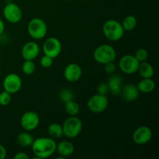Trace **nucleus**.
Masks as SVG:
<instances>
[{
    "instance_id": "nucleus-25",
    "label": "nucleus",
    "mask_w": 159,
    "mask_h": 159,
    "mask_svg": "<svg viewBox=\"0 0 159 159\" xmlns=\"http://www.w3.org/2000/svg\"><path fill=\"white\" fill-rule=\"evenodd\" d=\"M59 97H60L61 101L65 103V102H68V101L74 99L75 94L71 89H68V88H65L61 90Z\"/></svg>"
},
{
    "instance_id": "nucleus-8",
    "label": "nucleus",
    "mask_w": 159,
    "mask_h": 159,
    "mask_svg": "<svg viewBox=\"0 0 159 159\" xmlns=\"http://www.w3.org/2000/svg\"><path fill=\"white\" fill-rule=\"evenodd\" d=\"M42 49H43V52L44 55H47L48 57H51V58L54 59L58 57L60 55L61 52V43L60 40H58L57 37H48L43 42Z\"/></svg>"
},
{
    "instance_id": "nucleus-16",
    "label": "nucleus",
    "mask_w": 159,
    "mask_h": 159,
    "mask_svg": "<svg viewBox=\"0 0 159 159\" xmlns=\"http://www.w3.org/2000/svg\"><path fill=\"white\" fill-rule=\"evenodd\" d=\"M107 85L110 89V93L113 96H120L121 93V89L123 86V80L120 75L117 74L110 75L108 81H107Z\"/></svg>"
},
{
    "instance_id": "nucleus-12",
    "label": "nucleus",
    "mask_w": 159,
    "mask_h": 159,
    "mask_svg": "<svg viewBox=\"0 0 159 159\" xmlns=\"http://www.w3.org/2000/svg\"><path fill=\"white\" fill-rule=\"evenodd\" d=\"M153 133L152 129L148 126H140L137 127L132 134V140L138 145H144L151 141Z\"/></svg>"
},
{
    "instance_id": "nucleus-5",
    "label": "nucleus",
    "mask_w": 159,
    "mask_h": 159,
    "mask_svg": "<svg viewBox=\"0 0 159 159\" xmlns=\"http://www.w3.org/2000/svg\"><path fill=\"white\" fill-rule=\"evenodd\" d=\"M27 32L34 40H41L48 34V25L43 20L36 17L28 23Z\"/></svg>"
},
{
    "instance_id": "nucleus-27",
    "label": "nucleus",
    "mask_w": 159,
    "mask_h": 159,
    "mask_svg": "<svg viewBox=\"0 0 159 159\" xmlns=\"http://www.w3.org/2000/svg\"><path fill=\"white\" fill-rule=\"evenodd\" d=\"M12 98H11V94L6 91H2L0 93V105L3 106H8L10 103Z\"/></svg>"
},
{
    "instance_id": "nucleus-15",
    "label": "nucleus",
    "mask_w": 159,
    "mask_h": 159,
    "mask_svg": "<svg viewBox=\"0 0 159 159\" xmlns=\"http://www.w3.org/2000/svg\"><path fill=\"white\" fill-rule=\"evenodd\" d=\"M140 92L137 85L134 84L129 83L122 86L120 96L126 102H133L139 97Z\"/></svg>"
},
{
    "instance_id": "nucleus-10",
    "label": "nucleus",
    "mask_w": 159,
    "mask_h": 159,
    "mask_svg": "<svg viewBox=\"0 0 159 159\" xmlns=\"http://www.w3.org/2000/svg\"><path fill=\"white\" fill-rule=\"evenodd\" d=\"M3 88L9 93L15 94L22 88L23 81L21 77L16 73H9L3 79Z\"/></svg>"
},
{
    "instance_id": "nucleus-34",
    "label": "nucleus",
    "mask_w": 159,
    "mask_h": 159,
    "mask_svg": "<svg viewBox=\"0 0 159 159\" xmlns=\"http://www.w3.org/2000/svg\"><path fill=\"white\" fill-rule=\"evenodd\" d=\"M63 1H71V0H63Z\"/></svg>"
},
{
    "instance_id": "nucleus-28",
    "label": "nucleus",
    "mask_w": 159,
    "mask_h": 159,
    "mask_svg": "<svg viewBox=\"0 0 159 159\" xmlns=\"http://www.w3.org/2000/svg\"><path fill=\"white\" fill-rule=\"evenodd\" d=\"M40 64L43 68H49L54 64V59L51 58V57H48L47 55L42 56L40 60Z\"/></svg>"
},
{
    "instance_id": "nucleus-36",
    "label": "nucleus",
    "mask_w": 159,
    "mask_h": 159,
    "mask_svg": "<svg viewBox=\"0 0 159 159\" xmlns=\"http://www.w3.org/2000/svg\"><path fill=\"white\" fill-rule=\"evenodd\" d=\"M85 1H90V0H85Z\"/></svg>"
},
{
    "instance_id": "nucleus-7",
    "label": "nucleus",
    "mask_w": 159,
    "mask_h": 159,
    "mask_svg": "<svg viewBox=\"0 0 159 159\" xmlns=\"http://www.w3.org/2000/svg\"><path fill=\"white\" fill-rule=\"evenodd\" d=\"M2 13L6 21L12 24L18 23L23 19V10L16 3H7L3 8Z\"/></svg>"
},
{
    "instance_id": "nucleus-22",
    "label": "nucleus",
    "mask_w": 159,
    "mask_h": 159,
    "mask_svg": "<svg viewBox=\"0 0 159 159\" xmlns=\"http://www.w3.org/2000/svg\"><path fill=\"white\" fill-rule=\"evenodd\" d=\"M137 23H138V21H137L136 17L134 16L128 15L124 17L121 25H122L124 31H131L135 29Z\"/></svg>"
},
{
    "instance_id": "nucleus-24",
    "label": "nucleus",
    "mask_w": 159,
    "mask_h": 159,
    "mask_svg": "<svg viewBox=\"0 0 159 159\" xmlns=\"http://www.w3.org/2000/svg\"><path fill=\"white\" fill-rule=\"evenodd\" d=\"M36 70V65L34 61L30 60H25L23 62V65H22V71L25 75H30L35 72Z\"/></svg>"
},
{
    "instance_id": "nucleus-23",
    "label": "nucleus",
    "mask_w": 159,
    "mask_h": 159,
    "mask_svg": "<svg viewBox=\"0 0 159 159\" xmlns=\"http://www.w3.org/2000/svg\"><path fill=\"white\" fill-rule=\"evenodd\" d=\"M65 110L69 116H77L80 112V107L76 101L72 99L65 102Z\"/></svg>"
},
{
    "instance_id": "nucleus-13",
    "label": "nucleus",
    "mask_w": 159,
    "mask_h": 159,
    "mask_svg": "<svg viewBox=\"0 0 159 159\" xmlns=\"http://www.w3.org/2000/svg\"><path fill=\"white\" fill-rule=\"evenodd\" d=\"M82 69L79 64L70 63L64 70V78L68 82H76L81 79Z\"/></svg>"
},
{
    "instance_id": "nucleus-11",
    "label": "nucleus",
    "mask_w": 159,
    "mask_h": 159,
    "mask_svg": "<svg viewBox=\"0 0 159 159\" xmlns=\"http://www.w3.org/2000/svg\"><path fill=\"white\" fill-rule=\"evenodd\" d=\"M40 124V116L34 111H27L22 115L20 118V125L26 131L36 130Z\"/></svg>"
},
{
    "instance_id": "nucleus-31",
    "label": "nucleus",
    "mask_w": 159,
    "mask_h": 159,
    "mask_svg": "<svg viewBox=\"0 0 159 159\" xmlns=\"http://www.w3.org/2000/svg\"><path fill=\"white\" fill-rule=\"evenodd\" d=\"M14 159H29V155L24 152H20L16 154L13 157Z\"/></svg>"
},
{
    "instance_id": "nucleus-4",
    "label": "nucleus",
    "mask_w": 159,
    "mask_h": 159,
    "mask_svg": "<svg viewBox=\"0 0 159 159\" xmlns=\"http://www.w3.org/2000/svg\"><path fill=\"white\" fill-rule=\"evenodd\" d=\"M64 136L69 139L75 138L82 130V122L77 116H69L62 124Z\"/></svg>"
},
{
    "instance_id": "nucleus-18",
    "label": "nucleus",
    "mask_w": 159,
    "mask_h": 159,
    "mask_svg": "<svg viewBox=\"0 0 159 159\" xmlns=\"http://www.w3.org/2000/svg\"><path fill=\"white\" fill-rule=\"evenodd\" d=\"M138 90L140 93H151L155 90V82L152 78L148 79H144L143 78L141 81L137 85Z\"/></svg>"
},
{
    "instance_id": "nucleus-3",
    "label": "nucleus",
    "mask_w": 159,
    "mask_h": 159,
    "mask_svg": "<svg viewBox=\"0 0 159 159\" xmlns=\"http://www.w3.org/2000/svg\"><path fill=\"white\" fill-rule=\"evenodd\" d=\"M124 30L121 23L116 20H108L102 25V33L110 41H118L124 35Z\"/></svg>"
},
{
    "instance_id": "nucleus-9",
    "label": "nucleus",
    "mask_w": 159,
    "mask_h": 159,
    "mask_svg": "<svg viewBox=\"0 0 159 159\" xmlns=\"http://www.w3.org/2000/svg\"><path fill=\"white\" fill-rule=\"evenodd\" d=\"M140 62L137 60L134 55L126 54L124 55L119 61V68L122 72L127 75H132L138 72Z\"/></svg>"
},
{
    "instance_id": "nucleus-20",
    "label": "nucleus",
    "mask_w": 159,
    "mask_h": 159,
    "mask_svg": "<svg viewBox=\"0 0 159 159\" xmlns=\"http://www.w3.org/2000/svg\"><path fill=\"white\" fill-rule=\"evenodd\" d=\"M48 133L50 138L53 139H59L64 136L62 125L57 123H52L48 127Z\"/></svg>"
},
{
    "instance_id": "nucleus-21",
    "label": "nucleus",
    "mask_w": 159,
    "mask_h": 159,
    "mask_svg": "<svg viewBox=\"0 0 159 159\" xmlns=\"http://www.w3.org/2000/svg\"><path fill=\"white\" fill-rule=\"evenodd\" d=\"M16 140L19 145L23 148H28L31 147L34 141V138L32 136V134H30L29 131L25 130L24 132H21V133L19 134Z\"/></svg>"
},
{
    "instance_id": "nucleus-6",
    "label": "nucleus",
    "mask_w": 159,
    "mask_h": 159,
    "mask_svg": "<svg viewBox=\"0 0 159 159\" xmlns=\"http://www.w3.org/2000/svg\"><path fill=\"white\" fill-rule=\"evenodd\" d=\"M109 106V99L107 96L100 94L93 95L87 102V107L92 113H100L105 111Z\"/></svg>"
},
{
    "instance_id": "nucleus-29",
    "label": "nucleus",
    "mask_w": 159,
    "mask_h": 159,
    "mask_svg": "<svg viewBox=\"0 0 159 159\" xmlns=\"http://www.w3.org/2000/svg\"><path fill=\"white\" fill-rule=\"evenodd\" d=\"M96 90H97L98 94L104 95V96H107L110 93V89H109V86L107 82H102V83L99 84L97 86Z\"/></svg>"
},
{
    "instance_id": "nucleus-33",
    "label": "nucleus",
    "mask_w": 159,
    "mask_h": 159,
    "mask_svg": "<svg viewBox=\"0 0 159 159\" xmlns=\"http://www.w3.org/2000/svg\"><path fill=\"white\" fill-rule=\"evenodd\" d=\"M4 30H5V23L4 22L2 21V20L0 19V35H2V34H3Z\"/></svg>"
},
{
    "instance_id": "nucleus-26",
    "label": "nucleus",
    "mask_w": 159,
    "mask_h": 159,
    "mask_svg": "<svg viewBox=\"0 0 159 159\" xmlns=\"http://www.w3.org/2000/svg\"><path fill=\"white\" fill-rule=\"evenodd\" d=\"M134 57L139 62L145 61L148 57V52L145 48H139L135 52Z\"/></svg>"
},
{
    "instance_id": "nucleus-1",
    "label": "nucleus",
    "mask_w": 159,
    "mask_h": 159,
    "mask_svg": "<svg viewBox=\"0 0 159 159\" xmlns=\"http://www.w3.org/2000/svg\"><path fill=\"white\" fill-rule=\"evenodd\" d=\"M57 143L54 139L48 137H41L34 139L31 149L36 158L43 159L52 156L56 152Z\"/></svg>"
},
{
    "instance_id": "nucleus-17",
    "label": "nucleus",
    "mask_w": 159,
    "mask_h": 159,
    "mask_svg": "<svg viewBox=\"0 0 159 159\" xmlns=\"http://www.w3.org/2000/svg\"><path fill=\"white\" fill-rule=\"evenodd\" d=\"M56 152L64 158L73 155L75 152V146L71 141H61L56 145Z\"/></svg>"
},
{
    "instance_id": "nucleus-32",
    "label": "nucleus",
    "mask_w": 159,
    "mask_h": 159,
    "mask_svg": "<svg viewBox=\"0 0 159 159\" xmlns=\"http://www.w3.org/2000/svg\"><path fill=\"white\" fill-rule=\"evenodd\" d=\"M6 155H7V152H6V148L2 144H0V159L6 158Z\"/></svg>"
},
{
    "instance_id": "nucleus-35",
    "label": "nucleus",
    "mask_w": 159,
    "mask_h": 159,
    "mask_svg": "<svg viewBox=\"0 0 159 159\" xmlns=\"http://www.w3.org/2000/svg\"><path fill=\"white\" fill-rule=\"evenodd\" d=\"M0 67H1V60H0Z\"/></svg>"
},
{
    "instance_id": "nucleus-14",
    "label": "nucleus",
    "mask_w": 159,
    "mask_h": 159,
    "mask_svg": "<svg viewBox=\"0 0 159 159\" xmlns=\"http://www.w3.org/2000/svg\"><path fill=\"white\" fill-rule=\"evenodd\" d=\"M40 48L35 41H29L25 43L21 50V55L24 60L34 61L38 57Z\"/></svg>"
},
{
    "instance_id": "nucleus-19",
    "label": "nucleus",
    "mask_w": 159,
    "mask_h": 159,
    "mask_svg": "<svg viewBox=\"0 0 159 159\" xmlns=\"http://www.w3.org/2000/svg\"><path fill=\"white\" fill-rule=\"evenodd\" d=\"M138 72H139L140 75L144 79H148L153 77L155 71L153 66L145 61L140 62Z\"/></svg>"
},
{
    "instance_id": "nucleus-2",
    "label": "nucleus",
    "mask_w": 159,
    "mask_h": 159,
    "mask_svg": "<svg viewBox=\"0 0 159 159\" xmlns=\"http://www.w3.org/2000/svg\"><path fill=\"white\" fill-rule=\"evenodd\" d=\"M93 58L97 63L103 65L110 62H115L116 58V50L110 44H101L94 50Z\"/></svg>"
},
{
    "instance_id": "nucleus-30",
    "label": "nucleus",
    "mask_w": 159,
    "mask_h": 159,
    "mask_svg": "<svg viewBox=\"0 0 159 159\" xmlns=\"http://www.w3.org/2000/svg\"><path fill=\"white\" fill-rule=\"evenodd\" d=\"M104 70H105V71L107 74L112 75L116 71V65H115L114 62H110V63L104 65Z\"/></svg>"
}]
</instances>
